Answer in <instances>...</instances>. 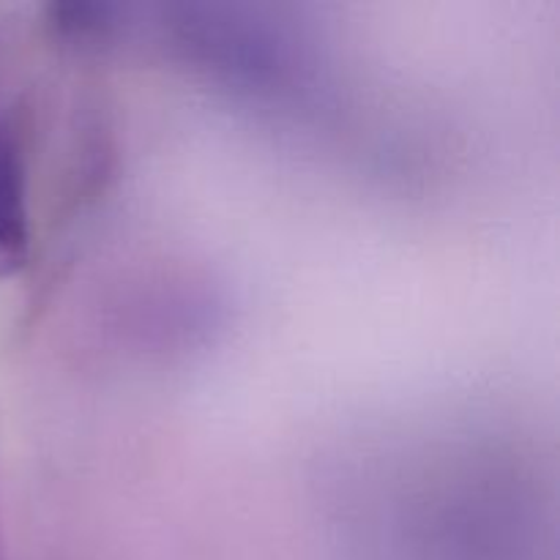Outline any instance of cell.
I'll return each instance as SVG.
<instances>
[{
  "label": "cell",
  "mask_w": 560,
  "mask_h": 560,
  "mask_svg": "<svg viewBox=\"0 0 560 560\" xmlns=\"http://www.w3.org/2000/svg\"><path fill=\"white\" fill-rule=\"evenodd\" d=\"M27 257L25 184L20 145L0 126V277L16 271Z\"/></svg>",
  "instance_id": "cell-1"
}]
</instances>
